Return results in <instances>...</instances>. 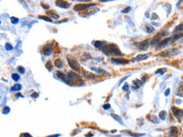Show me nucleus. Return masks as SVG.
I'll return each instance as SVG.
<instances>
[{
  "label": "nucleus",
  "instance_id": "nucleus-1",
  "mask_svg": "<svg viewBox=\"0 0 183 137\" xmlns=\"http://www.w3.org/2000/svg\"><path fill=\"white\" fill-rule=\"evenodd\" d=\"M102 52L108 57H121L123 56V53L119 50L118 46L114 44L105 45L103 46Z\"/></svg>",
  "mask_w": 183,
  "mask_h": 137
},
{
  "label": "nucleus",
  "instance_id": "nucleus-2",
  "mask_svg": "<svg viewBox=\"0 0 183 137\" xmlns=\"http://www.w3.org/2000/svg\"><path fill=\"white\" fill-rule=\"evenodd\" d=\"M71 82H72V85H79L83 84L84 82H83V79L80 76H79L78 75H77L73 72H70V73H67V81L65 83L69 84V85H72Z\"/></svg>",
  "mask_w": 183,
  "mask_h": 137
},
{
  "label": "nucleus",
  "instance_id": "nucleus-3",
  "mask_svg": "<svg viewBox=\"0 0 183 137\" xmlns=\"http://www.w3.org/2000/svg\"><path fill=\"white\" fill-rule=\"evenodd\" d=\"M67 61H68L69 66H70L72 69H73L76 72H81L80 65L79 64L78 61L73 57H71L70 56L67 57Z\"/></svg>",
  "mask_w": 183,
  "mask_h": 137
},
{
  "label": "nucleus",
  "instance_id": "nucleus-4",
  "mask_svg": "<svg viewBox=\"0 0 183 137\" xmlns=\"http://www.w3.org/2000/svg\"><path fill=\"white\" fill-rule=\"evenodd\" d=\"M41 51H42V53L45 56L48 57V56H50L52 54L54 51V46H53V44H48L43 46Z\"/></svg>",
  "mask_w": 183,
  "mask_h": 137
},
{
  "label": "nucleus",
  "instance_id": "nucleus-5",
  "mask_svg": "<svg viewBox=\"0 0 183 137\" xmlns=\"http://www.w3.org/2000/svg\"><path fill=\"white\" fill-rule=\"evenodd\" d=\"M178 50L176 48H173L169 49V50H167V51H164V52H162L161 53H159V56L163 57H173L174 55H175L177 53Z\"/></svg>",
  "mask_w": 183,
  "mask_h": 137
},
{
  "label": "nucleus",
  "instance_id": "nucleus-6",
  "mask_svg": "<svg viewBox=\"0 0 183 137\" xmlns=\"http://www.w3.org/2000/svg\"><path fill=\"white\" fill-rule=\"evenodd\" d=\"M95 6H96V4H80L79 3L74 6V10L77 12H81V11L88 9L89 7H93Z\"/></svg>",
  "mask_w": 183,
  "mask_h": 137
},
{
  "label": "nucleus",
  "instance_id": "nucleus-7",
  "mask_svg": "<svg viewBox=\"0 0 183 137\" xmlns=\"http://www.w3.org/2000/svg\"><path fill=\"white\" fill-rule=\"evenodd\" d=\"M172 111H173V115L175 116L177 119H181L183 117V111L182 109L178 108V107H172Z\"/></svg>",
  "mask_w": 183,
  "mask_h": 137
},
{
  "label": "nucleus",
  "instance_id": "nucleus-8",
  "mask_svg": "<svg viewBox=\"0 0 183 137\" xmlns=\"http://www.w3.org/2000/svg\"><path fill=\"white\" fill-rule=\"evenodd\" d=\"M111 62L113 64L116 65H125L129 63V60H125L124 58H112L111 60Z\"/></svg>",
  "mask_w": 183,
  "mask_h": 137
},
{
  "label": "nucleus",
  "instance_id": "nucleus-9",
  "mask_svg": "<svg viewBox=\"0 0 183 137\" xmlns=\"http://www.w3.org/2000/svg\"><path fill=\"white\" fill-rule=\"evenodd\" d=\"M150 45V40H143L142 42H140L137 44V47H138L141 51H146L147 48H148V46Z\"/></svg>",
  "mask_w": 183,
  "mask_h": 137
},
{
  "label": "nucleus",
  "instance_id": "nucleus-10",
  "mask_svg": "<svg viewBox=\"0 0 183 137\" xmlns=\"http://www.w3.org/2000/svg\"><path fill=\"white\" fill-rule=\"evenodd\" d=\"M169 137H177L179 135V129L175 127H172L169 129Z\"/></svg>",
  "mask_w": 183,
  "mask_h": 137
},
{
  "label": "nucleus",
  "instance_id": "nucleus-11",
  "mask_svg": "<svg viewBox=\"0 0 183 137\" xmlns=\"http://www.w3.org/2000/svg\"><path fill=\"white\" fill-rule=\"evenodd\" d=\"M56 5L62 8H68L70 6V4L66 1H56Z\"/></svg>",
  "mask_w": 183,
  "mask_h": 137
},
{
  "label": "nucleus",
  "instance_id": "nucleus-12",
  "mask_svg": "<svg viewBox=\"0 0 183 137\" xmlns=\"http://www.w3.org/2000/svg\"><path fill=\"white\" fill-rule=\"evenodd\" d=\"M150 57V54H140L135 57L132 61H133V62H137V61L145 60L148 59V57Z\"/></svg>",
  "mask_w": 183,
  "mask_h": 137
},
{
  "label": "nucleus",
  "instance_id": "nucleus-13",
  "mask_svg": "<svg viewBox=\"0 0 183 137\" xmlns=\"http://www.w3.org/2000/svg\"><path fill=\"white\" fill-rule=\"evenodd\" d=\"M91 70L94 71L95 73H97L98 74H101V75H109V73H107L106 71L102 69V68H96V67H91Z\"/></svg>",
  "mask_w": 183,
  "mask_h": 137
},
{
  "label": "nucleus",
  "instance_id": "nucleus-14",
  "mask_svg": "<svg viewBox=\"0 0 183 137\" xmlns=\"http://www.w3.org/2000/svg\"><path fill=\"white\" fill-rule=\"evenodd\" d=\"M176 95L179 97H183V82L179 83L176 89Z\"/></svg>",
  "mask_w": 183,
  "mask_h": 137
},
{
  "label": "nucleus",
  "instance_id": "nucleus-15",
  "mask_svg": "<svg viewBox=\"0 0 183 137\" xmlns=\"http://www.w3.org/2000/svg\"><path fill=\"white\" fill-rule=\"evenodd\" d=\"M84 75H85V76L86 77V79H88L89 80H91V81H94L99 78V77L97 76L96 75L92 74V73H89V72H85Z\"/></svg>",
  "mask_w": 183,
  "mask_h": 137
},
{
  "label": "nucleus",
  "instance_id": "nucleus-16",
  "mask_svg": "<svg viewBox=\"0 0 183 137\" xmlns=\"http://www.w3.org/2000/svg\"><path fill=\"white\" fill-rule=\"evenodd\" d=\"M142 81L139 80V79H136L133 82V85H132V89H137L141 87V84H142Z\"/></svg>",
  "mask_w": 183,
  "mask_h": 137
},
{
  "label": "nucleus",
  "instance_id": "nucleus-17",
  "mask_svg": "<svg viewBox=\"0 0 183 137\" xmlns=\"http://www.w3.org/2000/svg\"><path fill=\"white\" fill-rule=\"evenodd\" d=\"M183 32V23H181L179 24L176 28H175V30H174V34H182Z\"/></svg>",
  "mask_w": 183,
  "mask_h": 137
},
{
  "label": "nucleus",
  "instance_id": "nucleus-18",
  "mask_svg": "<svg viewBox=\"0 0 183 137\" xmlns=\"http://www.w3.org/2000/svg\"><path fill=\"white\" fill-rule=\"evenodd\" d=\"M56 76L58 77L60 79L63 81L64 82H66V81H67V75L63 74V73H61V71H57V72H56Z\"/></svg>",
  "mask_w": 183,
  "mask_h": 137
},
{
  "label": "nucleus",
  "instance_id": "nucleus-19",
  "mask_svg": "<svg viewBox=\"0 0 183 137\" xmlns=\"http://www.w3.org/2000/svg\"><path fill=\"white\" fill-rule=\"evenodd\" d=\"M47 14L50 17H51V18H55V19H57V18H60V16H59L55 12V11L54 10H50L48 11V12H47Z\"/></svg>",
  "mask_w": 183,
  "mask_h": 137
},
{
  "label": "nucleus",
  "instance_id": "nucleus-20",
  "mask_svg": "<svg viewBox=\"0 0 183 137\" xmlns=\"http://www.w3.org/2000/svg\"><path fill=\"white\" fill-rule=\"evenodd\" d=\"M54 65H55V66L57 67L58 68H62L63 67L62 60H61V59H56V60H55V61H54Z\"/></svg>",
  "mask_w": 183,
  "mask_h": 137
},
{
  "label": "nucleus",
  "instance_id": "nucleus-21",
  "mask_svg": "<svg viewBox=\"0 0 183 137\" xmlns=\"http://www.w3.org/2000/svg\"><path fill=\"white\" fill-rule=\"evenodd\" d=\"M94 45L95 47H98V48H102V47L103 48V46H105V42L97 40V41H95V42L94 43Z\"/></svg>",
  "mask_w": 183,
  "mask_h": 137
},
{
  "label": "nucleus",
  "instance_id": "nucleus-22",
  "mask_svg": "<svg viewBox=\"0 0 183 137\" xmlns=\"http://www.w3.org/2000/svg\"><path fill=\"white\" fill-rule=\"evenodd\" d=\"M111 116L113 117V118H114V119L115 120L118 121V123H120L121 124H122V125L124 124V123H123L122 120H121V117H120V116H118V115H116V114H114V113H111Z\"/></svg>",
  "mask_w": 183,
  "mask_h": 137
},
{
  "label": "nucleus",
  "instance_id": "nucleus-23",
  "mask_svg": "<svg viewBox=\"0 0 183 137\" xmlns=\"http://www.w3.org/2000/svg\"><path fill=\"white\" fill-rule=\"evenodd\" d=\"M21 89H22V85H21L20 84H15L14 86L12 87L11 91H20Z\"/></svg>",
  "mask_w": 183,
  "mask_h": 137
},
{
  "label": "nucleus",
  "instance_id": "nucleus-24",
  "mask_svg": "<svg viewBox=\"0 0 183 137\" xmlns=\"http://www.w3.org/2000/svg\"><path fill=\"white\" fill-rule=\"evenodd\" d=\"M145 30H146V31H147V33L150 34V33L153 32V31L155 30V29H154V28H153V26H151V25H150V24H147V25H146V28H145Z\"/></svg>",
  "mask_w": 183,
  "mask_h": 137
},
{
  "label": "nucleus",
  "instance_id": "nucleus-25",
  "mask_svg": "<svg viewBox=\"0 0 183 137\" xmlns=\"http://www.w3.org/2000/svg\"><path fill=\"white\" fill-rule=\"evenodd\" d=\"M166 115H167V113H166V111H162L159 113V118H160L161 120H165L166 119Z\"/></svg>",
  "mask_w": 183,
  "mask_h": 137
},
{
  "label": "nucleus",
  "instance_id": "nucleus-26",
  "mask_svg": "<svg viewBox=\"0 0 183 137\" xmlns=\"http://www.w3.org/2000/svg\"><path fill=\"white\" fill-rule=\"evenodd\" d=\"M12 78L15 82H18V81L20 79V75L18 74H17V73H13V74L12 75Z\"/></svg>",
  "mask_w": 183,
  "mask_h": 137
},
{
  "label": "nucleus",
  "instance_id": "nucleus-27",
  "mask_svg": "<svg viewBox=\"0 0 183 137\" xmlns=\"http://www.w3.org/2000/svg\"><path fill=\"white\" fill-rule=\"evenodd\" d=\"M2 112V113H4V114H8V113L10 112V108H9L8 106H6V107H3Z\"/></svg>",
  "mask_w": 183,
  "mask_h": 137
},
{
  "label": "nucleus",
  "instance_id": "nucleus-28",
  "mask_svg": "<svg viewBox=\"0 0 183 137\" xmlns=\"http://www.w3.org/2000/svg\"><path fill=\"white\" fill-rule=\"evenodd\" d=\"M150 120L152 121V122H153V123H159V120H158V118H157L156 116H151Z\"/></svg>",
  "mask_w": 183,
  "mask_h": 137
},
{
  "label": "nucleus",
  "instance_id": "nucleus-29",
  "mask_svg": "<svg viewBox=\"0 0 183 137\" xmlns=\"http://www.w3.org/2000/svg\"><path fill=\"white\" fill-rule=\"evenodd\" d=\"M166 72V68H159L157 71H156L155 74L163 75V73H165Z\"/></svg>",
  "mask_w": 183,
  "mask_h": 137
},
{
  "label": "nucleus",
  "instance_id": "nucleus-30",
  "mask_svg": "<svg viewBox=\"0 0 183 137\" xmlns=\"http://www.w3.org/2000/svg\"><path fill=\"white\" fill-rule=\"evenodd\" d=\"M39 18L46 21H48V22H52V19L47 16H39Z\"/></svg>",
  "mask_w": 183,
  "mask_h": 137
},
{
  "label": "nucleus",
  "instance_id": "nucleus-31",
  "mask_svg": "<svg viewBox=\"0 0 183 137\" xmlns=\"http://www.w3.org/2000/svg\"><path fill=\"white\" fill-rule=\"evenodd\" d=\"M5 48H6V51H10L13 50V46H12L9 43H7V44H6V46H5Z\"/></svg>",
  "mask_w": 183,
  "mask_h": 137
},
{
  "label": "nucleus",
  "instance_id": "nucleus-32",
  "mask_svg": "<svg viewBox=\"0 0 183 137\" xmlns=\"http://www.w3.org/2000/svg\"><path fill=\"white\" fill-rule=\"evenodd\" d=\"M46 68L48 69L49 71H51L52 70V68H53V66L52 64H51V62L50 61H48L47 63L46 64Z\"/></svg>",
  "mask_w": 183,
  "mask_h": 137
},
{
  "label": "nucleus",
  "instance_id": "nucleus-33",
  "mask_svg": "<svg viewBox=\"0 0 183 137\" xmlns=\"http://www.w3.org/2000/svg\"><path fill=\"white\" fill-rule=\"evenodd\" d=\"M128 134H130L131 136H134V137H139V136H144V134H140V133H131V132H127Z\"/></svg>",
  "mask_w": 183,
  "mask_h": 137
},
{
  "label": "nucleus",
  "instance_id": "nucleus-34",
  "mask_svg": "<svg viewBox=\"0 0 183 137\" xmlns=\"http://www.w3.org/2000/svg\"><path fill=\"white\" fill-rule=\"evenodd\" d=\"M11 21H12V24H17V23L19 21V19L15 18V17H12V18H11Z\"/></svg>",
  "mask_w": 183,
  "mask_h": 137
},
{
  "label": "nucleus",
  "instance_id": "nucleus-35",
  "mask_svg": "<svg viewBox=\"0 0 183 137\" xmlns=\"http://www.w3.org/2000/svg\"><path fill=\"white\" fill-rule=\"evenodd\" d=\"M18 70L19 71V73H20L21 74H24V72H25V69H24V68L23 66H18Z\"/></svg>",
  "mask_w": 183,
  "mask_h": 137
},
{
  "label": "nucleus",
  "instance_id": "nucleus-36",
  "mask_svg": "<svg viewBox=\"0 0 183 137\" xmlns=\"http://www.w3.org/2000/svg\"><path fill=\"white\" fill-rule=\"evenodd\" d=\"M129 88H130V87H129L128 84H127V83L126 82L125 84V85H124V86L122 87V89H123V90H124V91H128Z\"/></svg>",
  "mask_w": 183,
  "mask_h": 137
},
{
  "label": "nucleus",
  "instance_id": "nucleus-37",
  "mask_svg": "<svg viewBox=\"0 0 183 137\" xmlns=\"http://www.w3.org/2000/svg\"><path fill=\"white\" fill-rule=\"evenodd\" d=\"M20 137H32V136L30 135V134L28 133H22V134H21Z\"/></svg>",
  "mask_w": 183,
  "mask_h": 137
},
{
  "label": "nucleus",
  "instance_id": "nucleus-38",
  "mask_svg": "<svg viewBox=\"0 0 183 137\" xmlns=\"http://www.w3.org/2000/svg\"><path fill=\"white\" fill-rule=\"evenodd\" d=\"M131 7H127V8H125V10H123L121 12H122V13H128V12L131 11Z\"/></svg>",
  "mask_w": 183,
  "mask_h": 137
},
{
  "label": "nucleus",
  "instance_id": "nucleus-39",
  "mask_svg": "<svg viewBox=\"0 0 183 137\" xmlns=\"http://www.w3.org/2000/svg\"><path fill=\"white\" fill-rule=\"evenodd\" d=\"M110 107H111V105H110V104H106L103 105V108L105 109V110H108V109H109Z\"/></svg>",
  "mask_w": 183,
  "mask_h": 137
},
{
  "label": "nucleus",
  "instance_id": "nucleus-40",
  "mask_svg": "<svg viewBox=\"0 0 183 137\" xmlns=\"http://www.w3.org/2000/svg\"><path fill=\"white\" fill-rule=\"evenodd\" d=\"M169 93H170V89H167L166 91H165V93H164V94H165V96H166V97L167 96H169Z\"/></svg>",
  "mask_w": 183,
  "mask_h": 137
},
{
  "label": "nucleus",
  "instance_id": "nucleus-41",
  "mask_svg": "<svg viewBox=\"0 0 183 137\" xmlns=\"http://www.w3.org/2000/svg\"><path fill=\"white\" fill-rule=\"evenodd\" d=\"M31 98H37L38 97V94L35 92V93H34L33 95H31Z\"/></svg>",
  "mask_w": 183,
  "mask_h": 137
},
{
  "label": "nucleus",
  "instance_id": "nucleus-42",
  "mask_svg": "<svg viewBox=\"0 0 183 137\" xmlns=\"http://www.w3.org/2000/svg\"><path fill=\"white\" fill-rule=\"evenodd\" d=\"M41 6H42V7H44L45 9H48V8H50V6H47V5H45V3H43V2H41Z\"/></svg>",
  "mask_w": 183,
  "mask_h": 137
},
{
  "label": "nucleus",
  "instance_id": "nucleus-43",
  "mask_svg": "<svg viewBox=\"0 0 183 137\" xmlns=\"http://www.w3.org/2000/svg\"><path fill=\"white\" fill-rule=\"evenodd\" d=\"M152 15H153V16H152V18H151V20H154V19H157V18H158V16H157L155 13H153Z\"/></svg>",
  "mask_w": 183,
  "mask_h": 137
},
{
  "label": "nucleus",
  "instance_id": "nucleus-44",
  "mask_svg": "<svg viewBox=\"0 0 183 137\" xmlns=\"http://www.w3.org/2000/svg\"><path fill=\"white\" fill-rule=\"evenodd\" d=\"M128 77H129V76H126V77H125V78H124V79H121V81H120V82H119V84H118V85H121V83H122V82H124V81H125V80H126V79H127V78H128Z\"/></svg>",
  "mask_w": 183,
  "mask_h": 137
},
{
  "label": "nucleus",
  "instance_id": "nucleus-45",
  "mask_svg": "<svg viewBox=\"0 0 183 137\" xmlns=\"http://www.w3.org/2000/svg\"><path fill=\"white\" fill-rule=\"evenodd\" d=\"M60 134H56V135H52V136H47V137H59L60 136Z\"/></svg>",
  "mask_w": 183,
  "mask_h": 137
},
{
  "label": "nucleus",
  "instance_id": "nucleus-46",
  "mask_svg": "<svg viewBox=\"0 0 183 137\" xmlns=\"http://www.w3.org/2000/svg\"><path fill=\"white\" fill-rule=\"evenodd\" d=\"M93 134H92V133H88V134H86V137H89V136H93Z\"/></svg>",
  "mask_w": 183,
  "mask_h": 137
},
{
  "label": "nucleus",
  "instance_id": "nucleus-47",
  "mask_svg": "<svg viewBox=\"0 0 183 137\" xmlns=\"http://www.w3.org/2000/svg\"><path fill=\"white\" fill-rule=\"evenodd\" d=\"M16 97H23V95H22V94H16Z\"/></svg>",
  "mask_w": 183,
  "mask_h": 137
},
{
  "label": "nucleus",
  "instance_id": "nucleus-48",
  "mask_svg": "<svg viewBox=\"0 0 183 137\" xmlns=\"http://www.w3.org/2000/svg\"><path fill=\"white\" fill-rule=\"evenodd\" d=\"M181 42H182V44H183V39H182V40Z\"/></svg>",
  "mask_w": 183,
  "mask_h": 137
}]
</instances>
